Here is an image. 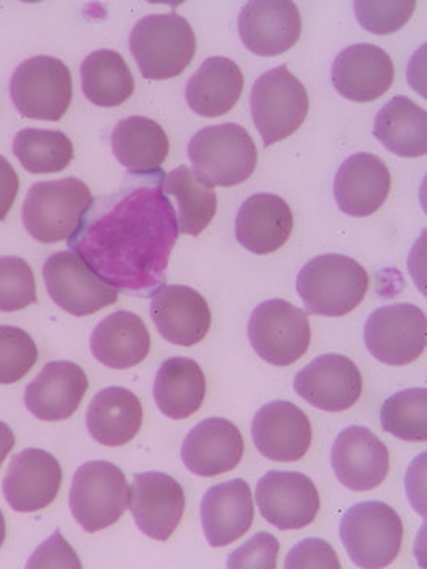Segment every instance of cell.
Listing matches in <instances>:
<instances>
[{
    "mask_svg": "<svg viewBox=\"0 0 427 569\" xmlns=\"http://www.w3.org/2000/svg\"><path fill=\"white\" fill-rule=\"evenodd\" d=\"M159 181H142L91 208L69 239L100 279L116 290L148 295L162 284L178 241L176 209Z\"/></svg>",
    "mask_w": 427,
    "mask_h": 569,
    "instance_id": "1",
    "label": "cell"
},
{
    "mask_svg": "<svg viewBox=\"0 0 427 569\" xmlns=\"http://www.w3.org/2000/svg\"><path fill=\"white\" fill-rule=\"evenodd\" d=\"M296 290L307 313L344 317L365 301L369 276L354 258L326 253L314 258L299 271Z\"/></svg>",
    "mask_w": 427,
    "mask_h": 569,
    "instance_id": "2",
    "label": "cell"
},
{
    "mask_svg": "<svg viewBox=\"0 0 427 569\" xmlns=\"http://www.w3.org/2000/svg\"><path fill=\"white\" fill-rule=\"evenodd\" d=\"M93 197L77 178L36 182L22 204V223L43 244L69 241L91 211Z\"/></svg>",
    "mask_w": 427,
    "mask_h": 569,
    "instance_id": "3",
    "label": "cell"
},
{
    "mask_svg": "<svg viewBox=\"0 0 427 569\" xmlns=\"http://www.w3.org/2000/svg\"><path fill=\"white\" fill-rule=\"evenodd\" d=\"M130 52L146 80H171L193 61L197 39L181 14H149L135 24Z\"/></svg>",
    "mask_w": 427,
    "mask_h": 569,
    "instance_id": "4",
    "label": "cell"
},
{
    "mask_svg": "<svg viewBox=\"0 0 427 569\" xmlns=\"http://www.w3.org/2000/svg\"><path fill=\"white\" fill-rule=\"evenodd\" d=\"M193 171L212 187H235L254 174L258 162L254 138L239 123L209 126L189 144Z\"/></svg>",
    "mask_w": 427,
    "mask_h": 569,
    "instance_id": "5",
    "label": "cell"
},
{
    "mask_svg": "<svg viewBox=\"0 0 427 569\" xmlns=\"http://www.w3.org/2000/svg\"><path fill=\"white\" fill-rule=\"evenodd\" d=\"M339 531L348 556L359 568L388 567L403 546V519L381 501L356 503L344 515Z\"/></svg>",
    "mask_w": 427,
    "mask_h": 569,
    "instance_id": "6",
    "label": "cell"
},
{
    "mask_svg": "<svg viewBox=\"0 0 427 569\" xmlns=\"http://www.w3.org/2000/svg\"><path fill=\"white\" fill-rule=\"evenodd\" d=\"M130 488L121 468L105 460H92L78 468L70 489L75 520L88 533L108 529L129 507Z\"/></svg>",
    "mask_w": 427,
    "mask_h": 569,
    "instance_id": "7",
    "label": "cell"
},
{
    "mask_svg": "<svg viewBox=\"0 0 427 569\" xmlns=\"http://www.w3.org/2000/svg\"><path fill=\"white\" fill-rule=\"evenodd\" d=\"M250 108L255 127L265 146L285 140L305 123L309 112V96L305 84L279 66L254 82Z\"/></svg>",
    "mask_w": 427,
    "mask_h": 569,
    "instance_id": "8",
    "label": "cell"
},
{
    "mask_svg": "<svg viewBox=\"0 0 427 569\" xmlns=\"http://www.w3.org/2000/svg\"><path fill=\"white\" fill-rule=\"evenodd\" d=\"M247 336L264 361L287 367L309 350L312 332L305 310L284 299H269L255 307Z\"/></svg>",
    "mask_w": 427,
    "mask_h": 569,
    "instance_id": "9",
    "label": "cell"
},
{
    "mask_svg": "<svg viewBox=\"0 0 427 569\" xmlns=\"http://www.w3.org/2000/svg\"><path fill=\"white\" fill-rule=\"evenodd\" d=\"M10 93L14 107L26 118L61 121L73 97L69 67L51 56L28 59L14 70Z\"/></svg>",
    "mask_w": 427,
    "mask_h": 569,
    "instance_id": "10",
    "label": "cell"
},
{
    "mask_svg": "<svg viewBox=\"0 0 427 569\" xmlns=\"http://www.w3.org/2000/svg\"><path fill=\"white\" fill-rule=\"evenodd\" d=\"M43 279L52 301L75 317L93 316L118 302V290L71 250L51 254L44 261Z\"/></svg>",
    "mask_w": 427,
    "mask_h": 569,
    "instance_id": "11",
    "label": "cell"
},
{
    "mask_svg": "<svg viewBox=\"0 0 427 569\" xmlns=\"http://www.w3.org/2000/svg\"><path fill=\"white\" fill-rule=\"evenodd\" d=\"M426 313L414 305L384 306L365 325L369 353L387 366L417 361L426 348Z\"/></svg>",
    "mask_w": 427,
    "mask_h": 569,
    "instance_id": "12",
    "label": "cell"
},
{
    "mask_svg": "<svg viewBox=\"0 0 427 569\" xmlns=\"http://www.w3.org/2000/svg\"><path fill=\"white\" fill-rule=\"evenodd\" d=\"M255 500L261 516L279 530L305 529L320 511L316 485L298 471H268L258 481Z\"/></svg>",
    "mask_w": 427,
    "mask_h": 569,
    "instance_id": "13",
    "label": "cell"
},
{
    "mask_svg": "<svg viewBox=\"0 0 427 569\" xmlns=\"http://www.w3.org/2000/svg\"><path fill=\"white\" fill-rule=\"evenodd\" d=\"M296 395L309 406L340 413L358 402L363 377L355 361L344 355L318 356L295 377Z\"/></svg>",
    "mask_w": 427,
    "mask_h": 569,
    "instance_id": "14",
    "label": "cell"
},
{
    "mask_svg": "<svg viewBox=\"0 0 427 569\" xmlns=\"http://www.w3.org/2000/svg\"><path fill=\"white\" fill-rule=\"evenodd\" d=\"M129 507L146 537L168 541L181 523L186 496L182 486L170 475L148 471L135 475Z\"/></svg>",
    "mask_w": 427,
    "mask_h": 569,
    "instance_id": "15",
    "label": "cell"
},
{
    "mask_svg": "<svg viewBox=\"0 0 427 569\" xmlns=\"http://www.w3.org/2000/svg\"><path fill=\"white\" fill-rule=\"evenodd\" d=\"M331 466L340 485L354 492L378 488L389 471L387 445L361 426L347 427L331 449Z\"/></svg>",
    "mask_w": 427,
    "mask_h": 569,
    "instance_id": "16",
    "label": "cell"
},
{
    "mask_svg": "<svg viewBox=\"0 0 427 569\" xmlns=\"http://www.w3.org/2000/svg\"><path fill=\"white\" fill-rule=\"evenodd\" d=\"M239 36L247 50L261 58L284 54L301 37V14L288 0H254L239 17Z\"/></svg>",
    "mask_w": 427,
    "mask_h": 569,
    "instance_id": "17",
    "label": "cell"
},
{
    "mask_svg": "<svg viewBox=\"0 0 427 569\" xmlns=\"http://www.w3.org/2000/svg\"><path fill=\"white\" fill-rule=\"evenodd\" d=\"M255 447L275 462H298L312 443V426L301 408L287 400L266 403L252 422Z\"/></svg>",
    "mask_w": 427,
    "mask_h": 569,
    "instance_id": "18",
    "label": "cell"
},
{
    "mask_svg": "<svg viewBox=\"0 0 427 569\" xmlns=\"http://www.w3.org/2000/svg\"><path fill=\"white\" fill-rule=\"evenodd\" d=\"M151 317L160 336L181 347L200 343L212 323L208 301L186 284L157 288L152 295Z\"/></svg>",
    "mask_w": 427,
    "mask_h": 569,
    "instance_id": "19",
    "label": "cell"
},
{
    "mask_svg": "<svg viewBox=\"0 0 427 569\" xmlns=\"http://www.w3.org/2000/svg\"><path fill=\"white\" fill-rule=\"evenodd\" d=\"M62 485L58 459L43 449H24L11 460L3 479V497L17 512H37L50 507Z\"/></svg>",
    "mask_w": 427,
    "mask_h": 569,
    "instance_id": "20",
    "label": "cell"
},
{
    "mask_svg": "<svg viewBox=\"0 0 427 569\" xmlns=\"http://www.w3.org/2000/svg\"><path fill=\"white\" fill-rule=\"evenodd\" d=\"M331 78L340 96L351 102L369 103L391 89L395 63L388 52L376 44H351L337 56Z\"/></svg>",
    "mask_w": 427,
    "mask_h": 569,
    "instance_id": "21",
    "label": "cell"
},
{
    "mask_svg": "<svg viewBox=\"0 0 427 569\" xmlns=\"http://www.w3.org/2000/svg\"><path fill=\"white\" fill-rule=\"evenodd\" d=\"M245 456V438L234 422L208 418L183 440L181 458L197 477L212 478L235 470Z\"/></svg>",
    "mask_w": 427,
    "mask_h": 569,
    "instance_id": "22",
    "label": "cell"
},
{
    "mask_svg": "<svg viewBox=\"0 0 427 569\" xmlns=\"http://www.w3.org/2000/svg\"><path fill=\"white\" fill-rule=\"evenodd\" d=\"M391 174L387 164L374 153L348 157L337 171L335 198L340 211L351 217H369L387 201Z\"/></svg>",
    "mask_w": 427,
    "mask_h": 569,
    "instance_id": "23",
    "label": "cell"
},
{
    "mask_svg": "<svg viewBox=\"0 0 427 569\" xmlns=\"http://www.w3.org/2000/svg\"><path fill=\"white\" fill-rule=\"evenodd\" d=\"M88 388V376L80 366L52 361L26 388V407L41 421H63L80 408Z\"/></svg>",
    "mask_w": 427,
    "mask_h": 569,
    "instance_id": "24",
    "label": "cell"
},
{
    "mask_svg": "<svg viewBox=\"0 0 427 569\" xmlns=\"http://www.w3.org/2000/svg\"><path fill=\"white\" fill-rule=\"evenodd\" d=\"M254 518L252 490L245 479L212 486L201 501V523L212 548H225L245 537Z\"/></svg>",
    "mask_w": 427,
    "mask_h": 569,
    "instance_id": "25",
    "label": "cell"
},
{
    "mask_svg": "<svg viewBox=\"0 0 427 569\" xmlns=\"http://www.w3.org/2000/svg\"><path fill=\"white\" fill-rule=\"evenodd\" d=\"M294 231V212L284 198L257 193L247 198L236 216L239 244L255 254H269L287 244Z\"/></svg>",
    "mask_w": 427,
    "mask_h": 569,
    "instance_id": "26",
    "label": "cell"
},
{
    "mask_svg": "<svg viewBox=\"0 0 427 569\" xmlns=\"http://www.w3.org/2000/svg\"><path fill=\"white\" fill-rule=\"evenodd\" d=\"M149 350L151 336L137 313L119 310L103 318L92 331L93 358L110 369H132L148 358Z\"/></svg>",
    "mask_w": 427,
    "mask_h": 569,
    "instance_id": "27",
    "label": "cell"
},
{
    "mask_svg": "<svg viewBox=\"0 0 427 569\" xmlns=\"http://www.w3.org/2000/svg\"><path fill=\"white\" fill-rule=\"evenodd\" d=\"M245 91V74L231 59H206L187 81L186 99L190 110L203 118H219L234 110Z\"/></svg>",
    "mask_w": 427,
    "mask_h": 569,
    "instance_id": "28",
    "label": "cell"
},
{
    "mask_svg": "<svg viewBox=\"0 0 427 569\" xmlns=\"http://www.w3.org/2000/svg\"><path fill=\"white\" fill-rule=\"evenodd\" d=\"M89 433L103 447H123L140 432V399L126 388H105L93 397L86 415Z\"/></svg>",
    "mask_w": 427,
    "mask_h": 569,
    "instance_id": "29",
    "label": "cell"
},
{
    "mask_svg": "<svg viewBox=\"0 0 427 569\" xmlns=\"http://www.w3.org/2000/svg\"><path fill=\"white\" fill-rule=\"evenodd\" d=\"M111 148L123 168L145 176L160 171L170 152V140L160 123L142 116H130L112 130Z\"/></svg>",
    "mask_w": 427,
    "mask_h": 569,
    "instance_id": "30",
    "label": "cell"
},
{
    "mask_svg": "<svg viewBox=\"0 0 427 569\" xmlns=\"http://www.w3.org/2000/svg\"><path fill=\"white\" fill-rule=\"evenodd\" d=\"M206 378L197 361L182 356L167 359L153 383V399L165 417L187 419L203 406Z\"/></svg>",
    "mask_w": 427,
    "mask_h": 569,
    "instance_id": "31",
    "label": "cell"
},
{
    "mask_svg": "<svg viewBox=\"0 0 427 569\" xmlns=\"http://www.w3.org/2000/svg\"><path fill=\"white\" fill-rule=\"evenodd\" d=\"M374 137L389 152L417 159L427 152V112L406 96L389 100L374 122Z\"/></svg>",
    "mask_w": 427,
    "mask_h": 569,
    "instance_id": "32",
    "label": "cell"
},
{
    "mask_svg": "<svg viewBox=\"0 0 427 569\" xmlns=\"http://www.w3.org/2000/svg\"><path fill=\"white\" fill-rule=\"evenodd\" d=\"M162 190L178 206L179 233L198 236L203 233L217 212V194L211 183L203 181L186 164L163 176Z\"/></svg>",
    "mask_w": 427,
    "mask_h": 569,
    "instance_id": "33",
    "label": "cell"
},
{
    "mask_svg": "<svg viewBox=\"0 0 427 569\" xmlns=\"http://www.w3.org/2000/svg\"><path fill=\"white\" fill-rule=\"evenodd\" d=\"M81 86L89 102L102 108L126 103L135 91L132 71L112 50L93 51L82 61Z\"/></svg>",
    "mask_w": 427,
    "mask_h": 569,
    "instance_id": "34",
    "label": "cell"
},
{
    "mask_svg": "<svg viewBox=\"0 0 427 569\" xmlns=\"http://www.w3.org/2000/svg\"><path fill=\"white\" fill-rule=\"evenodd\" d=\"M13 152L31 174L59 173L73 160V142L59 130L24 129L14 137Z\"/></svg>",
    "mask_w": 427,
    "mask_h": 569,
    "instance_id": "35",
    "label": "cell"
},
{
    "mask_svg": "<svg viewBox=\"0 0 427 569\" xmlns=\"http://www.w3.org/2000/svg\"><path fill=\"white\" fill-rule=\"evenodd\" d=\"M385 432L406 441L427 440V391L410 388L387 399L380 411Z\"/></svg>",
    "mask_w": 427,
    "mask_h": 569,
    "instance_id": "36",
    "label": "cell"
},
{
    "mask_svg": "<svg viewBox=\"0 0 427 569\" xmlns=\"http://www.w3.org/2000/svg\"><path fill=\"white\" fill-rule=\"evenodd\" d=\"M39 361V348L24 329L0 326V385L22 380Z\"/></svg>",
    "mask_w": 427,
    "mask_h": 569,
    "instance_id": "37",
    "label": "cell"
},
{
    "mask_svg": "<svg viewBox=\"0 0 427 569\" xmlns=\"http://www.w3.org/2000/svg\"><path fill=\"white\" fill-rule=\"evenodd\" d=\"M36 302V277L28 261L0 257V312H18Z\"/></svg>",
    "mask_w": 427,
    "mask_h": 569,
    "instance_id": "38",
    "label": "cell"
},
{
    "mask_svg": "<svg viewBox=\"0 0 427 569\" xmlns=\"http://www.w3.org/2000/svg\"><path fill=\"white\" fill-rule=\"evenodd\" d=\"M355 14L367 32L389 36L403 29L417 9L415 0H356Z\"/></svg>",
    "mask_w": 427,
    "mask_h": 569,
    "instance_id": "39",
    "label": "cell"
},
{
    "mask_svg": "<svg viewBox=\"0 0 427 569\" xmlns=\"http://www.w3.org/2000/svg\"><path fill=\"white\" fill-rule=\"evenodd\" d=\"M279 550L280 545L275 535L260 531V533L255 535L245 546L236 549L235 552L228 557L227 568L275 569L277 567Z\"/></svg>",
    "mask_w": 427,
    "mask_h": 569,
    "instance_id": "40",
    "label": "cell"
},
{
    "mask_svg": "<svg viewBox=\"0 0 427 569\" xmlns=\"http://www.w3.org/2000/svg\"><path fill=\"white\" fill-rule=\"evenodd\" d=\"M287 569H339L340 561L335 548L320 538L298 542L285 559Z\"/></svg>",
    "mask_w": 427,
    "mask_h": 569,
    "instance_id": "41",
    "label": "cell"
},
{
    "mask_svg": "<svg viewBox=\"0 0 427 569\" xmlns=\"http://www.w3.org/2000/svg\"><path fill=\"white\" fill-rule=\"evenodd\" d=\"M82 567L75 550L62 538L61 531L56 530L29 559L28 568H77Z\"/></svg>",
    "mask_w": 427,
    "mask_h": 569,
    "instance_id": "42",
    "label": "cell"
},
{
    "mask_svg": "<svg viewBox=\"0 0 427 569\" xmlns=\"http://www.w3.org/2000/svg\"><path fill=\"white\" fill-rule=\"evenodd\" d=\"M20 190V178L6 157L0 156V222L9 216Z\"/></svg>",
    "mask_w": 427,
    "mask_h": 569,
    "instance_id": "43",
    "label": "cell"
},
{
    "mask_svg": "<svg viewBox=\"0 0 427 569\" xmlns=\"http://www.w3.org/2000/svg\"><path fill=\"white\" fill-rule=\"evenodd\" d=\"M14 447V433L6 422L0 421V466Z\"/></svg>",
    "mask_w": 427,
    "mask_h": 569,
    "instance_id": "44",
    "label": "cell"
},
{
    "mask_svg": "<svg viewBox=\"0 0 427 569\" xmlns=\"http://www.w3.org/2000/svg\"><path fill=\"white\" fill-rule=\"evenodd\" d=\"M7 537L6 518H3L2 511H0V548L3 546Z\"/></svg>",
    "mask_w": 427,
    "mask_h": 569,
    "instance_id": "45",
    "label": "cell"
}]
</instances>
